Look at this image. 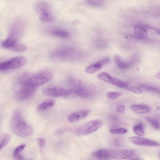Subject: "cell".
Returning <instances> with one entry per match:
<instances>
[{"label":"cell","mask_w":160,"mask_h":160,"mask_svg":"<svg viewBox=\"0 0 160 160\" xmlns=\"http://www.w3.org/2000/svg\"><path fill=\"white\" fill-rule=\"evenodd\" d=\"M111 84L117 87L123 88H127L128 86V84L127 82L114 78Z\"/></svg>","instance_id":"obj_21"},{"label":"cell","mask_w":160,"mask_h":160,"mask_svg":"<svg viewBox=\"0 0 160 160\" xmlns=\"http://www.w3.org/2000/svg\"><path fill=\"white\" fill-rule=\"evenodd\" d=\"M38 144L39 146L41 152L43 149L45 144L46 141L43 138H39L37 139Z\"/></svg>","instance_id":"obj_29"},{"label":"cell","mask_w":160,"mask_h":160,"mask_svg":"<svg viewBox=\"0 0 160 160\" xmlns=\"http://www.w3.org/2000/svg\"><path fill=\"white\" fill-rule=\"evenodd\" d=\"M71 48L67 47H61L54 50L51 52L50 56L53 59L64 61L69 59L72 54Z\"/></svg>","instance_id":"obj_7"},{"label":"cell","mask_w":160,"mask_h":160,"mask_svg":"<svg viewBox=\"0 0 160 160\" xmlns=\"http://www.w3.org/2000/svg\"><path fill=\"white\" fill-rule=\"evenodd\" d=\"M102 66L96 62L87 67L85 69V72L89 74L93 73L100 70Z\"/></svg>","instance_id":"obj_19"},{"label":"cell","mask_w":160,"mask_h":160,"mask_svg":"<svg viewBox=\"0 0 160 160\" xmlns=\"http://www.w3.org/2000/svg\"><path fill=\"white\" fill-rule=\"evenodd\" d=\"M140 87L144 89L155 92L160 95V89L157 88L142 84L140 85Z\"/></svg>","instance_id":"obj_26"},{"label":"cell","mask_w":160,"mask_h":160,"mask_svg":"<svg viewBox=\"0 0 160 160\" xmlns=\"http://www.w3.org/2000/svg\"><path fill=\"white\" fill-rule=\"evenodd\" d=\"M156 77L157 78L160 79V72L156 74Z\"/></svg>","instance_id":"obj_36"},{"label":"cell","mask_w":160,"mask_h":160,"mask_svg":"<svg viewBox=\"0 0 160 160\" xmlns=\"http://www.w3.org/2000/svg\"><path fill=\"white\" fill-rule=\"evenodd\" d=\"M10 135L8 134L3 135L0 141V150H2L8 143L11 139Z\"/></svg>","instance_id":"obj_22"},{"label":"cell","mask_w":160,"mask_h":160,"mask_svg":"<svg viewBox=\"0 0 160 160\" xmlns=\"http://www.w3.org/2000/svg\"><path fill=\"white\" fill-rule=\"evenodd\" d=\"M126 89L128 91L133 92L137 94H140L142 92V89L138 87H131L128 88Z\"/></svg>","instance_id":"obj_30"},{"label":"cell","mask_w":160,"mask_h":160,"mask_svg":"<svg viewBox=\"0 0 160 160\" xmlns=\"http://www.w3.org/2000/svg\"><path fill=\"white\" fill-rule=\"evenodd\" d=\"M130 142L137 145L145 146L150 147H158L160 146V144L157 142L138 136H133L129 138Z\"/></svg>","instance_id":"obj_10"},{"label":"cell","mask_w":160,"mask_h":160,"mask_svg":"<svg viewBox=\"0 0 160 160\" xmlns=\"http://www.w3.org/2000/svg\"><path fill=\"white\" fill-rule=\"evenodd\" d=\"M55 103V101L53 99L46 100L38 106L37 109L40 111L47 109L53 106Z\"/></svg>","instance_id":"obj_15"},{"label":"cell","mask_w":160,"mask_h":160,"mask_svg":"<svg viewBox=\"0 0 160 160\" xmlns=\"http://www.w3.org/2000/svg\"><path fill=\"white\" fill-rule=\"evenodd\" d=\"M121 95L120 92H109L106 94V96L108 98L111 100H114Z\"/></svg>","instance_id":"obj_28"},{"label":"cell","mask_w":160,"mask_h":160,"mask_svg":"<svg viewBox=\"0 0 160 160\" xmlns=\"http://www.w3.org/2000/svg\"><path fill=\"white\" fill-rule=\"evenodd\" d=\"M10 49L15 52H22L26 50V47L23 44L16 43Z\"/></svg>","instance_id":"obj_23"},{"label":"cell","mask_w":160,"mask_h":160,"mask_svg":"<svg viewBox=\"0 0 160 160\" xmlns=\"http://www.w3.org/2000/svg\"><path fill=\"white\" fill-rule=\"evenodd\" d=\"M27 60L23 57H16L0 63V69L7 70L18 68L25 64Z\"/></svg>","instance_id":"obj_5"},{"label":"cell","mask_w":160,"mask_h":160,"mask_svg":"<svg viewBox=\"0 0 160 160\" xmlns=\"http://www.w3.org/2000/svg\"><path fill=\"white\" fill-rule=\"evenodd\" d=\"M159 158H160V154L159 155Z\"/></svg>","instance_id":"obj_38"},{"label":"cell","mask_w":160,"mask_h":160,"mask_svg":"<svg viewBox=\"0 0 160 160\" xmlns=\"http://www.w3.org/2000/svg\"><path fill=\"white\" fill-rule=\"evenodd\" d=\"M134 132L139 136L142 137L144 135V132L143 125L139 123L134 126L133 128Z\"/></svg>","instance_id":"obj_20"},{"label":"cell","mask_w":160,"mask_h":160,"mask_svg":"<svg viewBox=\"0 0 160 160\" xmlns=\"http://www.w3.org/2000/svg\"><path fill=\"white\" fill-rule=\"evenodd\" d=\"M11 127L14 134L22 137L29 136L33 131V127L25 121L20 112L18 109L13 112Z\"/></svg>","instance_id":"obj_1"},{"label":"cell","mask_w":160,"mask_h":160,"mask_svg":"<svg viewBox=\"0 0 160 160\" xmlns=\"http://www.w3.org/2000/svg\"><path fill=\"white\" fill-rule=\"evenodd\" d=\"M17 40L8 37L3 41L2 43V46L4 48L10 49L17 42Z\"/></svg>","instance_id":"obj_18"},{"label":"cell","mask_w":160,"mask_h":160,"mask_svg":"<svg viewBox=\"0 0 160 160\" xmlns=\"http://www.w3.org/2000/svg\"><path fill=\"white\" fill-rule=\"evenodd\" d=\"M26 147L25 144H22L17 147L14 150L13 155L19 153V152L23 150Z\"/></svg>","instance_id":"obj_31"},{"label":"cell","mask_w":160,"mask_h":160,"mask_svg":"<svg viewBox=\"0 0 160 160\" xmlns=\"http://www.w3.org/2000/svg\"><path fill=\"white\" fill-rule=\"evenodd\" d=\"M155 115L156 117L160 120V108L157 107L155 110Z\"/></svg>","instance_id":"obj_34"},{"label":"cell","mask_w":160,"mask_h":160,"mask_svg":"<svg viewBox=\"0 0 160 160\" xmlns=\"http://www.w3.org/2000/svg\"><path fill=\"white\" fill-rule=\"evenodd\" d=\"M124 106L123 105H121L117 108L116 111L118 113H122L124 112Z\"/></svg>","instance_id":"obj_33"},{"label":"cell","mask_w":160,"mask_h":160,"mask_svg":"<svg viewBox=\"0 0 160 160\" xmlns=\"http://www.w3.org/2000/svg\"><path fill=\"white\" fill-rule=\"evenodd\" d=\"M50 33L54 36L62 38H68L70 36L69 33L67 31L58 28L52 30Z\"/></svg>","instance_id":"obj_14"},{"label":"cell","mask_w":160,"mask_h":160,"mask_svg":"<svg viewBox=\"0 0 160 160\" xmlns=\"http://www.w3.org/2000/svg\"><path fill=\"white\" fill-rule=\"evenodd\" d=\"M32 74L29 73H25L21 75L18 79V82L20 85L28 81Z\"/></svg>","instance_id":"obj_25"},{"label":"cell","mask_w":160,"mask_h":160,"mask_svg":"<svg viewBox=\"0 0 160 160\" xmlns=\"http://www.w3.org/2000/svg\"><path fill=\"white\" fill-rule=\"evenodd\" d=\"M36 9L39 13L40 20L43 22H51L53 16L49 5L45 2H40L36 6Z\"/></svg>","instance_id":"obj_6"},{"label":"cell","mask_w":160,"mask_h":160,"mask_svg":"<svg viewBox=\"0 0 160 160\" xmlns=\"http://www.w3.org/2000/svg\"><path fill=\"white\" fill-rule=\"evenodd\" d=\"M14 159L15 160H23L24 158L19 153L18 154L14 155H13Z\"/></svg>","instance_id":"obj_35"},{"label":"cell","mask_w":160,"mask_h":160,"mask_svg":"<svg viewBox=\"0 0 160 160\" xmlns=\"http://www.w3.org/2000/svg\"><path fill=\"white\" fill-rule=\"evenodd\" d=\"M130 108L132 112L138 114L149 113L151 110L148 106L142 105H133L130 107Z\"/></svg>","instance_id":"obj_13"},{"label":"cell","mask_w":160,"mask_h":160,"mask_svg":"<svg viewBox=\"0 0 160 160\" xmlns=\"http://www.w3.org/2000/svg\"><path fill=\"white\" fill-rule=\"evenodd\" d=\"M103 123L102 121L100 119L90 121L78 127L76 130V133L80 136L89 134L99 129Z\"/></svg>","instance_id":"obj_4"},{"label":"cell","mask_w":160,"mask_h":160,"mask_svg":"<svg viewBox=\"0 0 160 160\" xmlns=\"http://www.w3.org/2000/svg\"><path fill=\"white\" fill-rule=\"evenodd\" d=\"M146 119L154 128L157 129L159 128L160 124L156 119L150 117H146Z\"/></svg>","instance_id":"obj_24"},{"label":"cell","mask_w":160,"mask_h":160,"mask_svg":"<svg viewBox=\"0 0 160 160\" xmlns=\"http://www.w3.org/2000/svg\"><path fill=\"white\" fill-rule=\"evenodd\" d=\"M52 77V74L50 71L43 70L35 74H32L28 81L23 84H27L36 88L49 81Z\"/></svg>","instance_id":"obj_3"},{"label":"cell","mask_w":160,"mask_h":160,"mask_svg":"<svg viewBox=\"0 0 160 160\" xmlns=\"http://www.w3.org/2000/svg\"><path fill=\"white\" fill-rule=\"evenodd\" d=\"M98 78L106 82L111 84L113 78L105 72H102L97 76Z\"/></svg>","instance_id":"obj_17"},{"label":"cell","mask_w":160,"mask_h":160,"mask_svg":"<svg viewBox=\"0 0 160 160\" xmlns=\"http://www.w3.org/2000/svg\"><path fill=\"white\" fill-rule=\"evenodd\" d=\"M109 61V58L107 57L97 62L101 66H102L108 63Z\"/></svg>","instance_id":"obj_32"},{"label":"cell","mask_w":160,"mask_h":160,"mask_svg":"<svg viewBox=\"0 0 160 160\" xmlns=\"http://www.w3.org/2000/svg\"><path fill=\"white\" fill-rule=\"evenodd\" d=\"M110 132L114 134H122L126 133L127 130L124 128H112L110 130Z\"/></svg>","instance_id":"obj_27"},{"label":"cell","mask_w":160,"mask_h":160,"mask_svg":"<svg viewBox=\"0 0 160 160\" xmlns=\"http://www.w3.org/2000/svg\"><path fill=\"white\" fill-rule=\"evenodd\" d=\"M134 30L135 36L138 39H144L147 36V30L144 25H135L134 27Z\"/></svg>","instance_id":"obj_12"},{"label":"cell","mask_w":160,"mask_h":160,"mask_svg":"<svg viewBox=\"0 0 160 160\" xmlns=\"http://www.w3.org/2000/svg\"><path fill=\"white\" fill-rule=\"evenodd\" d=\"M43 93L45 95L54 97H69L70 90H67L59 87H51L44 88L42 90Z\"/></svg>","instance_id":"obj_8"},{"label":"cell","mask_w":160,"mask_h":160,"mask_svg":"<svg viewBox=\"0 0 160 160\" xmlns=\"http://www.w3.org/2000/svg\"><path fill=\"white\" fill-rule=\"evenodd\" d=\"M89 113V111L88 110L80 111L71 114L68 117L67 119L70 123L77 122L86 118Z\"/></svg>","instance_id":"obj_11"},{"label":"cell","mask_w":160,"mask_h":160,"mask_svg":"<svg viewBox=\"0 0 160 160\" xmlns=\"http://www.w3.org/2000/svg\"><path fill=\"white\" fill-rule=\"evenodd\" d=\"M134 151L128 150H114L103 148L96 151L92 153V156L100 159L110 158L122 159L132 157Z\"/></svg>","instance_id":"obj_2"},{"label":"cell","mask_w":160,"mask_h":160,"mask_svg":"<svg viewBox=\"0 0 160 160\" xmlns=\"http://www.w3.org/2000/svg\"><path fill=\"white\" fill-rule=\"evenodd\" d=\"M157 33L158 35H160V29H159V30H158Z\"/></svg>","instance_id":"obj_37"},{"label":"cell","mask_w":160,"mask_h":160,"mask_svg":"<svg viewBox=\"0 0 160 160\" xmlns=\"http://www.w3.org/2000/svg\"><path fill=\"white\" fill-rule=\"evenodd\" d=\"M21 85V88L15 93L16 98L19 100H24L30 98L34 94L36 89L26 84Z\"/></svg>","instance_id":"obj_9"},{"label":"cell","mask_w":160,"mask_h":160,"mask_svg":"<svg viewBox=\"0 0 160 160\" xmlns=\"http://www.w3.org/2000/svg\"><path fill=\"white\" fill-rule=\"evenodd\" d=\"M115 59L117 66L118 68L121 69H126L131 65V63L123 61L119 56H118L115 57Z\"/></svg>","instance_id":"obj_16"}]
</instances>
